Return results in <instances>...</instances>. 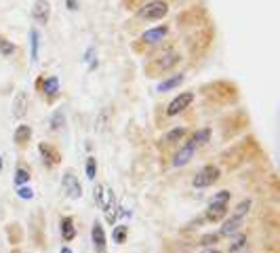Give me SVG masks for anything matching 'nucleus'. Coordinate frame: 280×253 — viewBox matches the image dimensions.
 <instances>
[{
	"label": "nucleus",
	"mask_w": 280,
	"mask_h": 253,
	"mask_svg": "<svg viewBox=\"0 0 280 253\" xmlns=\"http://www.w3.org/2000/svg\"><path fill=\"white\" fill-rule=\"evenodd\" d=\"M32 17H34V21H36V24L46 26L49 19H51V5H49V0H36V3H34V9H32Z\"/></svg>",
	"instance_id": "obj_7"
},
{
	"label": "nucleus",
	"mask_w": 280,
	"mask_h": 253,
	"mask_svg": "<svg viewBox=\"0 0 280 253\" xmlns=\"http://www.w3.org/2000/svg\"><path fill=\"white\" fill-rule=\"evenodd\" d=\"M167 13H169L167 3H162V0H154V3H148L142 11H139V17L146 19V21H158Z\"/></svg>",
	"instance_id": "obj_3"
},
{
	"label": "nucleus",
	"mask_w": 280,
	"mask_h": 253,
	"mask_svg": "<svg viewBox=\"0 0 280 253\" xmlns=\"http://www.w3.org/2000/svg\"><path fill=\"white\" fill-rule=\"evenodd\" d=\"M230 198H232V192H230V190H221V192H217V194L213 196V200H211V202H219V205H227V202H230Z\"/></svg>",
	"instance_id": "obj_28"
},
{
	"label": "nucleus",
	"mask_w": 280,
	"mask_h": 253,
	"mask_svg": "<svg viewBox=\"0 0 280 253\" xmlns=\"http://www.w3.org/2000/svg\"><path fill=\"white\" fill-rule=\"evenodd\" d=\"M181 137H185V129L183 127H175L167 133V144H177Z\"/></svg>",
	"instance_id": "obj_23"
},
{
	"label": "nucleus",
	"mask_w": 280,
	"mask_h": 253,
	"mask_svg": "<svg viewBox=\"0 0 280 253\" xmlns=\"http://www.w3.org/2000/svg\"><path fill=\"white\" fill-rule=\"evenodd\" d=\"M61 186H63L65 194H67L69 198H72V200H76V198H80V196H82V186L78 183V177H76L72 171H67V173L63 175Z\"/></svg>",
	"instance_id": "obj_5"
},
{
	"label": "nucleus",
	"mask_w": 280,
	"mask_h": 253,
	"mask_svg": "<svg viewBox=\"0 0 280 253\" xmlns=\"http://www.w3.org/2000/svg\"><path fill=\"white\" fill-rule=\"evenodd\" d=\"M30 47H32V53H30L32 63H36L38 61V49H40V34L36 28L30 30Z\"/></svg>",
	"instance_id": "obj_17"
},
{
	"label": "nucleus",
	"mask_w": 280,
	"mask_h": 253,
	"mask_svg": "<svg viewBox=\"0 0 280 253\" xmlns=\"http://www.w3.org/2000/svg\"><path fill=\"white\" fill-rule=\"evenodd\" d=\"M30 137H32V127H30V125H19V127L15 129V133H13V142H15L17 146L28 144Z\"/></svg>",
	"instance_id": "obj_16"
},
{
	"label": "nucleus",
	"mask_w": 280,
	"mask_h": 253,
	"mask_svg": "<svg viewBox=\"0 0 280 253\" xmlns=\"http://www.w3.org/2000/svg\"><path fill=\"white\" fill-rule=\"evenodd\" d=\"M65 5H67L69 11H76V9H78V3H76V0H65Z\"/></svg>",
	"instance_id": "obj_33"
},
{
	"label": "nucleus",
	"mask_w": 280,
	"mask_h": 253,
	"mask_svg": "<svg viewBox=\"0 0 280 253\" xmlns=\"http://www.w3.org/2000/svg\"><path fill=\"white\" fill-rule=\"evenodd\" d=\"M103 190H106V186H101V183H97L95 186V190H93V196H95V202L101 207L103 205Z\"/></svg>",
	"instance_id": "obj_30"
},
{
	"label": "nucleus",
	"mask_w": 280,
	"mask_h": 253,
	"mask_svg": "<svg viewBox=\"0 0 280 253\" xmlns=\"http://www.w3.org/2000/svg\"><path fill=\"white\" fill-rule=\"evenodd\" d=\"M192 101H194V93H192V91L179 93V95L167 106V116H177V114H181V112L192 104Z\"/></svg>",
	"instance_id": "obj_4"
},
{
	"label": "nucleus",
	"mask_w": 280,
	"mask_h": 253,
	"mask_svg": "<svg viewBox=\"0 0 280 253\" xmlns=\"http://www.w3.org/2000/svg\"><path fill=\"white\" fill-rule=\"evenodd\" d=\"M244 247H247V236H238V241L232 245V249H230V251H232V253H238V251H240V249H244Z\"/></svg>",
	"instance_id": "obj_31"
},
{
	"label": "nucleus",
	"mask_w": 280,
	"mask_h": 253,
	"mask_svg": "<svg viewBox=\"0 0 280 253\" xmlns=\"http://www.w3.org/2000/svg\"><path fill=\"white\" fill-rule=\"evenodd\" d=\"M0 171H3V156H0Z\"/></svg>",
	"instance_id": "obj_37"
},
{
	"label": "nucleus",
	"mask_w": 280,
	"mask_h": 253,
	"mask_svg": "<svg viewBox=\"0 0 280 253\" xmlns=\"http://www.w3.org/2000/svg\"><path fill=\"white\" fill-rule=\"evenodd\" d=\"M194 152H196V148L192 146V144L181 146L177 152H175V156H173V165H175V167H185L192 158H194Z\"/></svg>",
	"instance_id": "obj_9"
},
{
	"label": "nucleus",
	"mask_w": 280,
	"mask_h": 253,
	"mask_svg": "<svg viewBox=\"0 0 280 253\" xmlns=\"http://www.w3.org/2000/svg\"><path fill=\"white\" fill-rule=\"evenodd\" d=\"M59 253H72V249H69V247H61V251Z\"/></svg>",
	"instance_id": "obj_35"
},
{
	"label": "nucleus",
	"mask_w": 280,
	"mask_h": 253,
	"mask_svg": "<svg viewBox=\"0 0 280 253\" xmlns=\"http://www.w3.org/2000/svg\"><path fill=\"white\" fill-rule=\"evenodd\" d=\"M202 253H221V251H217V249H206V251H202Z\"/></svg>",
	"instance_id": "obj_36"
},
{
	"label": "nucleus",
	"mask_w": 280,
	"mask_h": 253,
	"mask_svg": "<svg viewBox=\"0 0 280 253\" xmlns=\"http://www.w3.org/2000/svg\"><path fill=\"white\" fill-rule=\"evenodd\" d=\"M15 53H17V47H15L9 38L0 36V55H3V57H11V55H15Z\"/></svg>",
	"instance_id": "obj_21"
},
{
	"label": "nucleus",
	"mask_w": 280,
	"mask_h": 253,
	"mask_svg": "<svg viewBox=\"0 0 280 253\" xmlns=\"http://www.w3.org/2000/svg\"><path fill=\"white\" fill-rule=\"evenodd\" d=\"M183 82V74H177V76H171V78H167V80H162L158 87H156V91L158 93H167V91H171V89H175V87H179V84Z\"/></svg>",
	"instance_id": "obj_18"
},
{
	"label": "nucleus",
	"mask_w": 280,
	"mask_h": 253,
	"mask_svg": "<svg viewBox=\"0 0 280 253\" xmlns=\"http://www.w3.org/2000/svg\"><path fill=\"white\" fill-rule=\"evenodd\" d=\"M26 110H28V93L19 91L15 95V99H13V116L15 118H24Z\"/></svg>",
	"instance_id": "obj_11"
},
{
	"label": "nucleus",
	"mask_w": 280,
	"mask_h": 253,
	"mask_svg": "<svg viewBox=\"0 0 280 253\" xmlns=\"http://www.w3.org/2000/svg\"><path fill=\"white\" fill-rule=\"evenodd\" d=\"M179 53L175 49H162L160 53H156L154 55V59H152V63H154V67L158 72H165V70H171L173 65H177L179 63Z\"/></svg>",
	"instance_id": "obj_1"
},
{
	"label": "nucleus",
	"mask_w": 280,
	"mask_h": 253,
	"mask_svg": "<svg viewBox=\"0 0 280 253\" xmlns=\"http://www.w3.org/2000/svg\"><path fill=\"white\" fill-rule=\"evenodd\" d=\"M95 175H97V160H95V156H89L86 158V177L95 179Z\"/></svg>",
	"instance_id": "obj_27"
},
{
	"label": "nucleus",
	"mask_w": 280,
	"mask_h": 253,
	"mask_svg": "<svg viewBox=\"0 0 280 253\" xmlns=\"http://www.w3.org/2000/svg\"><path fill=\"white\" fill-rule=\"evenodd\" d=\"M217 179H219V167L206 165V167H202L200 171L194 175L192 186H194V188H208V186H213Z\"/></svg>",
	"instance_id": "obj_2"
},
{
	"label": "nucleus",
	"mask_w": 280,
	"mask_h": 253,
	"mask_svg": "<svg viewBox=\"0 0 280 253\" xmlns=\"http://www.w3.org/2000/svg\"><path fill=\"white\" fill-rule=\"evenodd\" d=\"M167 32H169V28H167V26L152 28V30H148V32L144 34L142 40H144L146 44H158V42H162V38L167 36Z\"/></svg>",
	"instance_id": "obj_10"
},
{
	"label": "nucleus",
	"mask_w": 280,
	"mask_h": 253,
	"mask_svg": "<svg viewBox=\"0 0 280 253\" xmlns=\"http://www.w3.org/2000/svg\"><path fill=\"white\" fill-rule=\"evenodd\" d=\"M17 194H19V198H24V200H30V198L34 196V192H32L30 188H26V186H19V190H17Z\"/></svg>",
	"instance_id": "obj_32"
},
{
	"label": "nucleus",
	"mask_w": 280,
	"mask_h": 253,
	"mask_svg": "<svg viewBox=\"0 0 280 253\" xmlns=\"http://www.w3.org/2000/svg\"><path fill=\"white\" fill-rule=\"evenodd\" d=\"M208 140H211V129H200V131H196L194 135H192V140H190L188 144H192L194 148H198V146L208 144Z\"/></svg>",
	"instance_id": "obj_19"
},
{
	"label": "nucleus",
	"mask_w": 280,
	"mask_h": 253,
	"mask_svg": "<svg viewBox=\"0 0 280 253\" xmlns=\"http://www.w3.org/2000/svg\"><path fill=\"white\" fill-rule=\"evenodd\" d=\"M63 125H65V114H63V110H55V114L51 116V129L59 131V129H63Z\"/></svg>",
	"instance_id": "obj_22"
},
{
	"label": "nucleus",
	"mask_w": 280,
	"mask_h": 253,
	"mask_svg": "<svg viewBox=\"0 0 280 253\" xmlns=\"http://www.w3.org/2000/svg\"><path fill=\"white\" fill-rule=\"evenodd\" d=\"M38 152H40V156H42V160L46 163V167H55L57 163H59V154H57V152L53 150V148H51L49 144H38Z\"/></svg>",
	"instance_id": "obj_12"
},
{
	"label": "nucleus",
	"mask_w": 280,
	"mask_h": 253,
	"mask_svg": "<svg viewBox=\"0 0 280 253\" xmlns=\"http://www.w3.org/2000/svg\"><path fill=\"white\" fill-rule=\"evenodd\" d=\"M28 181H30V171H28V169H24V167H19L15 171V183L17 186H26Z\"/></svg>",
	"instance_id": "obj_26"
},
{
	"label": "nucleus",
	"mask_w": 280,
	"mask_h": 253,
	"mask_svg": "<svg viewBox=\"0 0 280 253\" xmlns=\"http://www.w3.org/2000/svg\"><path fill=\"white\" fill-rule=\"evenodd\" d=\"M91 55H93V49H89V51H86V59H89ZM93 67H97V61H93V63H91V70H93Z\"/></svg>",
	"instance_id": "obj_34"
},
{
	"label": "nucleus",
	"mask_w": 280,
	"mask_h": 253,
	"mask_svg": "<svg viewBox=\"0 0 280 253\" xmlns=\"http://www.w3.org/2000/svg\"><path fill=\"white\" fill-rule=\"evenodd\" d=\"M59 230H61V236H63L65 241H74L76 239V226H74V219L72 217H61Z\"/></svg>",
	"instance_id": "obj_15"
},
{
	"label": "nucleus",
	"mask_w": 280,
	"mask_h": 253,
	"mask_svg": "<svg viewBox=\"0 0 280 253\" xmlns=\"http://www.w3.org/2000/svg\"><path fill=\"white\" fill-rule=\"evenodd\" d=\"M240 222H242V219L230 217V219H227V222H223V226H221L219 234H221V236H230V234H234V232L240 228Z\"/></svg>",
	"instance_id": "obj_20"
},
{
	"label": "nucleus",
	"mask_w": 280,
	"mask_h": 253,
	"mask_svg": "<svg viewBox=\"0 0 280 253\" xmlns=\"http://www.w3.org/2000/svg\"><path fill=\"white\" fill-rule=\"evenodd\" d=\"M40 89H42V93H44L49 99H53V97L59 93V78H57V76H46V78L40 82Z\"/></svg>",
	"instance_id": "obj_13"
},
{
	"label": "nucleus",
	"mask_w": 280,
	"mask_h": 253,
	"mask_svg": "<svg viewBox=\"0 0 280 253\" xmlns=\"http://www.w3.org/2000/svg\"><path fill=\"white\" fill-rule=\"evenodd\" d=\"M227 213V205H219V202H208V209H206V219L208 222H219L223 219Z\"/></svg>",
	"instance_id": "obj_14"
},
{
	"label": "nucleus",
	"mask_w": 280,
	"mask_h": 253,
	"mask_svg": "<svg viewBox=\"0 0 280 253\" xmlns=\"http://www.w3.org/2000/svg\"><path fill=\"white\" fill-rule=\"evenodd\" d=\"M91 239H93V249H95V253H108V239H106V230H103L101 222H95V224H93Z\"/></svg>",
	"instance_id": "obj_6"
},
{
	"label": "nucleus",
	"mask_w": 280,
	"mask_h": 253,
	"mask_svg": "<svg viewBox=\"0 0 280 253\" xmlns=\"http://www.w3.org/2000/svg\"><path fill=\"white\" fill-rule=\"evenodd\" d=\"M103 211H106V219H108V224H114L116 222V198H114V190L112 188H106L103 190Z\"/></svg>",
	"instance_id": "obj_8"
},
{
	"label": "nucleus",
	"mask_w": 280,
	"mask_h": 253,
	"mask_svg": "<svg viewBox=\"0 0 280 253\" xmlns=\"http://www.w3.org/2000/svg\"><path fill=\"white\" fill-rule=\"evenodd\" d=\"M127 232H129L127 226H116V228H114V234H112L114 243H118V245L125 243V241H127Z\"/></svg>",
	"instance_id": "obj_25"
},
{
	"label": "nucleus",
	"mask_w": 280,
	"mask_h": 253,
	"mask_svg": "<svg viewBox=\"0 0 280 253\" xmlns=\"http://www.w3.org/2000/svg\"><path fill=\"white\" fill-rule=\"evenodd\" d=\"M249 209H251V200H249V198H244L242 202H238V207L234 209V215H232V217H236V219H242L244 215L249 213Z\"/></svg>",
	"instance_id": "obj_24"
},
{
	"label": "nucleus",
	"mask_w": 280,
	"mask_h": 253,
	"mask_svg": "<svg viewBox=\"0 0 280 253\" xmlns=\"http://www.w3.org/2000/svg\"><path fill=\"white\" fill-rule=\"evenodd\" d=\"M219 241V234H204L202 239H200V245L202 247H211V245H215Z\"/></svg>",
	"instance_id": "obj_29"
}]
</instances>
